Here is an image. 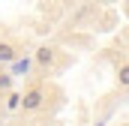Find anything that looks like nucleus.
I'll return each instance as SVG.
<instances>
[{"instance_id":"obj_1","label":"nucleus","mask_w":129,"mask_h":126,"mask_svg":"<svg viewBox=\"0 0 129 126\" xmlns=\"http://www.w3.org/2000/svg\"><path fill=\"white\" fill-rule=\"evenodd\" d=\"M42 102H45V93H42L39 87H33V90H27V93L21 96V111H24V114H33V111L42 108Z\"/></svg>"},{"instance_id":"obj_2","label":"nucleus","mask_w":129,"mask_h":126,"mask_svg":"<svg viewBox=\"0 0 129 126\" xmlns=\"http://www.w3.org/2000/svg\"><path fill=\"white\" fill-rule=\"evenodd\" d=\"M54 57H57V51H54L51 45H42V48L36 51V63H39V66H51Z\"/></svg>"},{"instance_id":"obj_3","label":"nucleus","mask_w":129,"mask_h":126,"mask_svg":"<svg viewBox=\"0 0 129 126\" xmlns=\"http://www.w3.org/2000/svg\"><path fill=\"white\" fill-rule=\"evenodd\" d=\"M9 66H12V75H27L30 66H33V60H30V57H15Z\"/></svg>"},{"instance_id":"obj_4","label":"nucleus","mask_w":129,"mask_h":126,"mask_svg":"<svg viewBox=\"0 0 129 126\" xmlns=\"http://www.w3.org/2000/svg\"><path fill=\"white\" fill-rule=\"evenodd\" d=\"M15 57H18L15 45H12V42H0V63H6V66H9Z\"/></svg>"},{"instance_id":"obj_5","label":"nucleus","mask_w":129,"mask_h":126,"mask_svg":"<svg viewBox=\"0 0 129 126\" xmlns=\"http://www.w3.org/2000/svg\"><path fill=\"white\" fill-rule=\"evenodd\" d=\"M117 84L129 90V63H120L117 66Z\"/></svg>"},{"instance_id":"obj_6","label":"nucleus","mask_w":129,"mask_h":126,"mask_svg":"<svg viewBox=\"0 0 129 126\" xmlns=\"http://www.w3.org/2000/svg\"><path fill=\"white\" fill-rule=\"evenodd\" d=\"M6 108H9V111L21 108V96H18V93H9V99H6Z\"/></svg>"},{"instance_id":"obj_7","label":"nucleus","mask_w":129,"mask_h":126,"mask_svg":"<svg viewBox=\"0 0 129 126\" xmlns=\"http://www.w3.org/2000/svg\"><path fill=\"white\" fill-rule=\"evenodd\" d=\"M12 87V75H0V90H9Z\"/></svg>"},{"instance_id":"obj_8","label":"nucleus","mask_w":129,"mask_h":126,"mask_svg":"<svg viewBox=\"0 0 129 126\" xmlns=\"http://www.w3.org/2000/svg\"><path fill=\"white\" fill-rule=\"evenodd\" d=\"M99 3H114V0H99Z\"/></svg>"}]
</instances>
